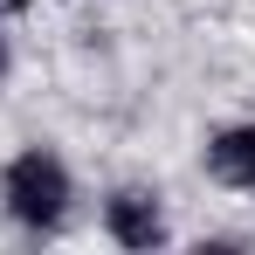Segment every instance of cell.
Masks as SVG:
<instances>
[{
    "instance_id": "6da1fadb",
    "label": "cell",
    "mask_w": 255,
    "mask_h": 255,
    "mask_svg": "<svg viewBox=\"0 0 255 255\" xmlns=\"http://www.w3.org/2000/svg\"><path fill=\"white\" fill-rule=\"evenodd\" d=\"M0 200H7V214H14L28 235H55V228L69 221L76 186H69V166H62L48 145H28V152H14L7 172H0Z\"/></svg>"
},
{
    "instance_id": "7a4b0ae2",
    "label": "cell",
    "mask_w": 255,
    "mask_h": 255,
    "mask_svg": "<svg viewBox=\"0 0 255 255\" xmlns=\"http://www.w3.org/2000/svg\"><path fill=\"white\" fill-rule=\"evenodd\" d=\"M104 228H111L118 249H159L166 242V214H159L152 193H111L104 200Z\"/></svg>"
},
{
    "instance_id": "277c9868",
    "label": "cell",
    "mask_w": 255,
    "mask_h": 255,
    "mask_svg": "<svg viewBox=\"0 0 255 255\" xmlns=\"http://www.w3.org/2000/svg\"><path fill=\"white\" fill-rule=\"evenodd\" d=\"M0 76H7V35H0Z\"/></svg>"
},
{
    "instance_id": "3957f363",
    "label": "cell",
    "mask_w": 255,
    "mask_h": 255,
    "mask_svg": "<svg viewBox=\"0 0 255 255\" xmlns=\"http://www.w3.org/2000/svg\"><path fill=\"white\" fill-rule=\"evenodd\" d=\"M207 172L235 193H255V125H228L207 138Z\"/></svg>"
},
{
    "instance_id": "5b68a950",
    "label": "cell",
    "mask_w": 255,
    "mask_h": 255,
    "mask_svg": "<svg viewBox=\"0 0 255 255\" xmlns=\"http://www.w3.org/2000/svg\"><path fill=\"white\" fill-rule=\"evenodd\" d=\"M7 7H35V0H7Z\"/></svg>"
}]
</instances>
